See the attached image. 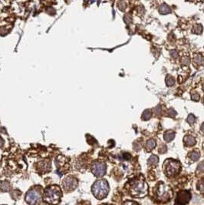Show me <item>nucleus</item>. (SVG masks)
Instances as JSON below:
<instances>
[{
  "label": "nucleus",
  "mask_w": 204,
  "mask_h": 205,
  "mask_svg": "<svg viewBox=\"0 0 204 205\" xmlns=\"http://www.w3.org/2000/svg\"><path fill=\"white\" fill-rule=\"evenodd\" d=\"M127 188L131 196L134 197H145L148 193V186L143 177H137L127 184Z\"/></svg>",
  "instance_id": "obj_1"
},
{
  "label": "nucleus",
  "mask_w": 204,
  "mask_h": 205,
  "mask_svg": "<svg viewBox=\"0 0 204 205\" xmlns=\"http://www.w3.org/2000/svg\"><path fill=\"white\" fill-rule=\"evenodd\" d=\"M153 194L156 200L162 203L169 201L173 197V191L168 185L160 183L153 190Z\"/></svg>",
  "instance_id": "obj_2"
},
{
  "label": "nucleus",
  "mask_w": 204,
  "mask_h": 205,
  "mask_svg": "<svg viewBox=\"0 0 204 205\" xmlns=\"http://www.w3.org/2000/svg\"><path fill=\"white\" fill-rule=\"evenodd\" d=\"M61 197V188L57 185L48 187L44 190V198L46 201L51 204H57L59 203Z\"/></svg>",
  "instance_id": "obj_3"
},
{
  "label": "nucleus",
  "mask_w": 204,
  "mask_h": 205,
  "mask_svg": "<svg viewBox=\"0 0 204 205\" xmlns=\"http://www.w3.org/2000/svg\"><path fill=\"white\" fill-rule=\"evenodd\" d=\"M93 194L96 198L101 200L107 196L109 192V185L107 180H98L93 184L91 188Z\"/></svg>",
  "instance_id": "obj_4"
},
{
  "label": "nucleus",
  "mask_w": 204,
  "mask_h": 205,
  "mask_svg": "<svg viewBox=\"0 0 204 205\" xmlns=\"http://www.w3.org/2000/svg\"><path fill=\"white\" fill-rule=\"evenodd\" d=\"M180 168V163L177 161L172 160V159L167 160L164 164V173L168 177H173L179 174Z\"/></svg>",
  "instance_id": "obj_5"
},
{
  "label": "nucleus",
  "mask_w": 204,
  "mask_h": 205,
  "mask_svg": "<svg viewBox=\"0 0 204 205\" xmlns=\"http://www.w3.org/2000/svg\"><path fill=\"white\" fill-rule=\"evenodd\" d=\"M25 201L29 205H40L42 202L41 191L38 188H34L27 192Z\"/></svg>",
  "instance_id": "obj_6"
},
{
  "label": "nucleus",
  "mask_w": 204,
  "mask_h": 205,
  "mask_svg": "<svg viewBox=\"0 0 204 205\" xmlns=\"http://www.w3.org/2000/svg\"><path fill=\"white\" fill-rule=\"evenodd\" d=\"M191 199V194L188 191H179L175 200L176 205H186L190 202Z\"/></svg>",
  "instance_id": "obj_7"
},
{
  "label": "nucleus",
  "mask_w": 204,
  "mask_h": 205,
  "mask_svg": "<svg viewBox=\"0 0 204 205\" xmlns=\"http://www.w3.org/2000/svg\"><path fill=\"white\" fill-rule=\"evenodd\" d=\"M107 167L104 163L102 162H94L92 164L91 171L96 177H102L106 172Z\"/></svg>",
  "instance_id": "obj_8"
},
{
  "label": "nucleus",
  "mask_w": 204,
  "mask_h": 205,
  "mask_svg": "<svg viewBox=\"0 0 204 205\" xmlns=\"http://www.w3.org/2000/svg\"><path fill=\"white\" fill-rule=\"evenodd\" d=\"M62 185L65 191H71L78 186V180L74 177H67L64 180Z\"/></svg>",
  "instance_id": "obj_9"
},
{
  "label": "nucleus",
  "mask_w": 204,
  "mask_h": 205,
  "mask_svg": "<svg viewBox=\"0 0 204 205\" xmlns=\"http://www.w3.org/2000/svg\"><path fill=\"white\" fill-rule=\"evenodd\" d=\"M38 168L42 173H45L50 171L51 163L49 161H43L38 164Z\"/></svg>",
  "instance_id": "obj_10"
},
{
  "label": "nucleus",
  "mask_w": 204,
  "mask_h": 205,
  "mask_svg": "<svg viewBox=\"0 0 204 205\" xmlns=\"http://www.w3.org/2000/svg\"><path fill=\"white\" fill-rule=\"evenodd\" d=\"M183 141L186 146L190 147V146H193V145L196 144V139H195V137H193V136L188 135L186 136V137H184Z\"/></svg>",
  "instance_id": "obj_11"
},
{
  "label": "nucleus",
  "mask_w": 204,
  "mask_h": 205,
  "mask_svg": "<svg viewBox=\"0 0 204 205\" xmlns=\"http://www.w3.org/2000/svg\"><path fill=\"white\" fill-rule=\"evenodd\" d=\"M11 189L10 183L7 180H3V181L0 182V190L3 192H7L9 191Z\"/></svg>",
  "instance_id": "obj_12"
},
{
  "label": "nucleus",
  "mask_w": 204,
  "mask_h": 205,
  "mask_svg": "<svg viewBox=\"0 0 204 205\" xmlns=\"http://www.w3.org/2000/svg\"><path fill=\"white\" fill-rule=\"evenodd\" d=\"M164 140L167 142L171 141L172 140H173V138L175 137V132H173V131H167L164 133Z\"/></svg>",
  "instance_id": "obj_13"
},
{
  "label": "nucleus",
  "mask_w": 204,
  "mask_h": 205,
  "mask_svg": "<svg viewBox=\"0 0 204 205\" xmlns=\"http://www.w3.org/2000/svg\"><path fill=\"white\" fill-rule=\"evenodd\" d=\"M155 146H156V141L154 139H150L146 144V149L147 151H150L155 148Z\"/></svg>",
  "instance_id": "obj_14"
},
{
  "label": "nucleus",
  "mask_w": 204,
  "mask_h": 205,
  "mask_svg": "<svg viewBox=\"0 0 204 205\" xmlns=\"http://www.w3.org/2000/svg\"><path fill=\"white\" fill-rule=\"evenodd\" d=\"M196 188H197V190L201 194H204V177L201 178L200 180L197 182Z\"/></svg>",
  "instance_id": "obj_15"
},
{
  "label": "nucleus",
  "mask_w": 204,
  "mask_h": 205,
  "mask_svg": "<svg viewBox=\"0 0 204 205\" xmlns=\"http://www.w3.org/2000/svg\"><path fill=\"white\" fill-rule=\"evenodd\" d=\"M193 62L196 65H202L204 62V59L202 56L200 55H196L193 58Z\"/></svg>",
  "instance_id": "obj_16"
},
{
  "label": "nucleus",
  "mask_w": 204,
  "mask_h": 205,
  "mask_svg": "<svg viewBox=\"0 0 204 205\" xmlns=\"http://www.w3.org/2000/svg\"><path fill=\"white\" fill-rule=\"evenodd\" d=\"M160 13L161 14H167V13H170V7L166 5V4H163V5L160 6Z\"/></svg>",
  "instance_id": "obj_17"
},
{
  "label": "nucleus",
  "mask_w": 204,
  "mask_h": 205,
  "mask_svg": "<svg viewBox=\"0 0 204 205\" xmlns=\"http://www.w3.org/2000/svg\"><path fill=\"white\" fill-rule=\"evenodd\" d=\"M189 156H190V159L191 160H193V161H197L198 159L199 158V157H200V154H199V151H192V152L190 153V154H189Z\"/></svg>",
  "instance_id": "obj_18"
},
{
  "label": "nucleus",
  "mask_w": 204,
  "mask_h": 205,
  "mask_svg": "<svg viewBox=\"0 0 204 205\" xmlns=\"http://www.w3.org/2000/svg\"><path fill=\"white\" fill-rule=\"evenodd\" d=\"M202 31V26L200 24H196L193 28V33L196 34H201Z\"/></svg>",
  "instance_id": "obj_19"
},
{
  "label": "nucleus",
  "mask_w": 204,
  "mask_h": 205,
  "mask_svg": "<svg viewBox=\"0 0 204 205\" xmlns=\"http://www.w3.org/2000/svg\"><path fill=\"white\" fill-rule=\"evenodd\" d=\"M151 117V111L150 110H145L142 114V120L147 121Z\"/></svg>",
  "instance_id": "obj_20"
},
{
  "label": "nucleus",
  "mask_w": 204,
  "mask_h": 205,
  "mask_svg": "<svg viewBox=\"0 0 204 205\" xmlns=\"http://www.w3.org/2000/svg\"><path fill=\"white\" fill-rule=\"evenodd\" d=\"M158 161H159V159H158L157 156L152 155L150 156V157L149 158L148 164L150 165H155L158 163Z\"/></svg>",
  "instance_id": "obj_21"
},
{
  "label": "nucleus",
  "mask_w": 204,
  "mask_h": 205,
  "mask_svg": "<svg viewBox=\"0 0 204 205\" xmlns=\"http://www.w3.org/2000/svg\"><path fill=\"white\" fill-rule=\"evenodd\" d=\"M175 83V80L172 76L168 75L167 78H166V84H167L168 86H172V85H174Z\"/></svg>",
  "instance_id": "obj_22"
},
{
  "label": "nucleus",
  "mask_w": 204,
  "mask_h": 205,
  "mask_svg": "<svg viewBox=\"0 0 204 205\" xmlns=\"http://www.w3.org/2000/svg\"><path fill=\"white\" fill-rule=\"evenodd\" d=\"M195 121H196V118H195V116L193 115V114H190V115L188 116V118H187V122H188L190 125H193L195 122Z\"/></svg>",
  "instance_id": "obj_23"
},
{
  "label": "nucleus",
  "mask_w": 204,
  "mask_h": 205,
  "mask_svg": "<svg viewBox=\"0 0 204 205\" xmlns=\"http://www.w3.org/2000/svg\"><path fill=\"white\" fill-rule=\"evenodd\" d=\"M197 171L199 173L204 172V161H201L200 163L198 164Z\"/></svg>",
  "instance_id": "obj_24"
},
{
  "label": "nucleus",
  "mask_w": 204,
  "mask_h": 205,
  "mask_svg": "<svg viewBox=\"0 0 204 205\" xmlns=\"http://www.w3.org/2000/svg\"><path fill=\"white\" fill-rule=\"evenodd\" d=\"M167 115L170 116V117L171 118H174L175 116L176 115V112L174 111V110L172 109V108H170V109H169L168 111H167Z\"/></svg>",
  "instance_id": "obj_25"
},
{
  "label": "nucleus",
  "mask_w": 204,
  "mask_h": 205,
  "mask_svg": "<svg viewBox=\"0 0 204 205\" xmlns=\"http://www.w3.org/2000/svg\"><path fill=\"white\" fill-rule=\"evenodd\" d=\"M191 99H193V101H196V102H197V101L199 100V95L198 93L196 92H192L191 93Z\"/></svg>",
  "instance_id": "obj_26"
},
{
  "label": "nucleus",
  "mask_w": 204,
  "mask_h": 205,
  "mask_svg": "<svg viewBox=\"0 0 204 205\" xmlns=\"http://www.w3.org/2000/svg\"><path fill=\"white\" fill-rule=\"evenodd\" d=\"M167 151V147H166V145H163L160 147L159 152L161 153V154H164V153H165Z\"/></svg>",
  "instance_id": "obj_27"
},
{
  "label": "nucleus",
  "mask_w": 204,
  "mask_h": 205,
  "mask_svg": "<svg viewBox=\"0 0 204 205\" xmlns=\"http://www.w3.org/2000/svg\"><path fill=\"white\" fill-rule=\"evenodd\" d=\"M170 56H171L173 59H176L179 55H178V52L176 50L173 49V50H172V51H170Z\"/></svg>",
  "instance_id": "obj_28"
},
{
  "label": "nucleus",
  "mask_w": 204,
  "mask_h": 205,
  "mask_svg": "<svg viewBox=\"0 0 204 205\" xmlns=\"http://www.w3.org/2000/svg\"><path fill=\"white\" fill-rule=\"evenodd\" d=\"M122 205H139L137 202L132 201V200H127L124 202Z\"/></svg>",
  "instance_id": "obj_29"
},
{
  "label": "nucleus",
  "mask_w": 204,
  "mask_h": 205,
  "mask_svg": "<svg viewBox=\"0 0 204 205\" xmlns=\"http://www.w3.org/2000/svg\"><path fill=\"white\" fill-rule=\"evenodd\" d=\"M181 62H182V63L183 64V65H188V64L190 63V59H189L188 57H183L182 59V60H181Z\"/></svg>",
  "instance_id": "obj_30"
},
{
  "label": "nucleus",
  "mask_w": 204,
  "mask_h": 205,
  "mask_svg": "<svg viewBox=\"0 0 204 205\" xmlns=\"http://www.w3.org/2000/svg\"><path fill=\"white\" fill-rule=\"evenodd\" d=\"M155 110H156V111H155V112H156V114H157V115H158V112H160V114H161V108L160 106L156 107V108H155Z\"/></svg>",
  "instance_id": "obj_31"
},
{
  "label": "nucleus",
  "mask_w": 204,
  "mask_h": 205,
  "mask_svg": "<svg viewBox=\"0 0 204 205\" xmlns=\"http://www.w3.org/2000/svg\"><path fill=\"white\" fill-rule=\"evenodd\" d=\"M3 145H4V140H3V139L0 137V147L2 146Z\"/></svg>",
  "instance_id": "obj_32"
},
{
  "label": "nucleus",
  "mask_w": 204,
  "mask_h": 205,
  "mask_svg": "<svg viewBox=\"0 0 204 205\" xmlns=\"http://www.w3.org/2000/svg\"><path fill=\"white\" fill-rule=\"evenodd\" d=\"M200 130H201V131H202V132H203V133H204V123L202 124V125H201V127H200Z\"/></svg>",
  "instance_id": "obj_33"
},
{
  "label": "nucleus",
  "mask_w": 204,
  "mask_h": 205,
  "mask_svg": "<svg viewBox=\"0 0 204 205\" xmlns=\"http://www.w3.org/2000/svg\"><path fill=\"white\" fill-rule=\"evenodd\" d=\"M202 90H203V91H204V82H203V83H202Z\"/></svg>",
  "instance_id": "obj_34"
},
{
  "label": "nucleus",
  "mask_w": 204,
  "mask_h": 205,
  "mask_svg": "<svg viewBox=\"0 0 204 205\" xmlns=\"http://www.w3.org/2000/svg\"><path fill=\"white\" fill-rule=\"evenodd\" d=\"M101 205H107V204H101Z\"/></svg>",
  "instance_id": "obj_35"
},
{
  "label": "nucleus",
  "mask_w": 204,
  "mask_h": 205,
  "mask_svg": "<svg viewBox=\"0 0 204 205\" xmlns=\"http://www.w3.org/2000/svg\"><path fill=\"white\" fill-rule=\"evenodd\" d=\"M203 103H204V98H203Z\"/></svg>",
  "instance_id": "obj_36"
}]
</instances>
